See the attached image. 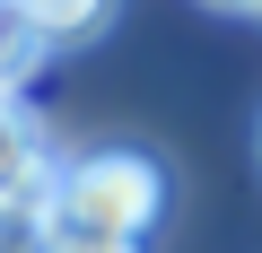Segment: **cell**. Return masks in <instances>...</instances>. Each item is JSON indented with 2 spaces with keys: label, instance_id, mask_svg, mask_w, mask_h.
Segmentation results:
<instances>
[{
  "label": "cell",
  "instance_id": "1",
  "mask_svg": "<svg viewBox=\"0 0 262 253\" xmlns=\"http://www.w3.org/2000/svg\"><path fill=\"white\" fill-rule=\"evenodd\" d=\"M166 201H175L166 157H149V149H88V157H70V166H61L53 210H44V236L149 244V227L166 218Z\"/></svg>",
  "mask_w": 262,
  "mask_h": 253
},
{
  "label": "cell",
  "instance_id": "2",
  "mask_svg": "<svg viewBox=\"0 0 262 253\" xmlns=\"http://www.w3.org/2000/svg\"><path fill=\"white\" fill-rule=\"evenodd\" d=\"M53 183H61V149L35 113L0 105V218H44L53 210Z\"/></svg>",
  "mask_w": 262,
  "mask_h": 253
},
{
  "label": "cell",
  "instance_id": "3",
  "mask_svg": "<svg viewBox=\"0 0 262 253\" xmlns=\"http://www.w3.org/2000/svg\"><path fill=\"white\" fill-rule=\"evenodd\" d=\"M9 9H18V27H27L35 44H79V35L105 27L114 0H9Z\"/></svg>",
  "mask_w": 262,
  "mask_h": 253
},
{
  "label": "cell",
  "instance_id": "4",
  "mask_svg": "<svg viewBox=\"0 0 262 253\" xmlns=\"http://www.w3.org/2000/svg\"><path fill=\"white\" fill-rule=\"evenodd\" d=\"M35 61H44V44H35L27 27H18V9H9V0H0V79L18 87V79H27Z\"/></svg>",
  "mask_w": 262,
  "mask_h": 253
},
{
  "label": "cell",
  "instance_id": "5",
  "mask_svg": "<svg viewBox=\"0 0 262 253\" xmlns=\"http://www.w3.org/2000/svg\"><path fill=\"white\" fill-rule=\"evenodd\" d=\"M0 253H44V218H0Z\"/></svg>",
  "mask_w": 262,
  "mask_h": 253
},
{
  "label": "cell",
  "instance_id": "6",
  "mask_svg": "<svg viewBox=\"0 0 262 253\" xmlns=\"http://www.w3.org/2000/svg\"><path fill=\"white\" fill-rule=\"evenodd\" d=\"M44 253H140V244H105V236H44Z\"/></svg>",
  "mask_w": 262,
  "mask_h": 253
},
{
  "label": "cell",
  "instance_id": "7",
  "mask_svg": "<svg viewBox=\"0 0 262 253\" xmlns=\"http://www.w3.org/2000/svg\"><path fill=\"white\" fill-rule=\"evenodd\" d=\"M210 9H253V18H262V0H210Z\"/></svg>",
  "mask_w": 262,
  "mask_h": 253
},
{
  "label": "cell",
  "instance_id": "8",
  "mask_svg": "<svg viewBox=\"0 0 262 253\" xmlns=\"http://www.w3.org/2000/svg\"><path fill=\"white\" fill-rule=\"evenodd\" d=\"M9 96H18V87H9V79H0V105H9Z\"/></svg>",
  "mask_w": 262,
  "mask_h": 253
}]
</instances>
